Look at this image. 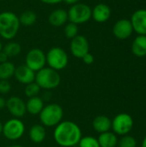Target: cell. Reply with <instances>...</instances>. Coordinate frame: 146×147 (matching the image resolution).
I'll list each match as a JSON object with an SVG mask.
<instances>
[{
  "label": "cell",
  "instance_id": "ffe728a7",
  "mask_svg": "<svg viewBox=\"0 0 146 147\" xmlns=\"http://www.w3.org/2000/svg\"><path fill=\"white\" fill-rule=\"evenodd\" d=\"M132 52L139 58L146 56V35H138L134 39L132 44Z\"/></svg>",
  "mask_w": 146,
  "mask_h": 147
},
{
  "label": "cell",
  "instance_id": "2e32d148",
  "mask_svg": "<svg viewBox=\"0 0 146 147\" xmlns=\"http://www.w3.org/2000/svg\"><path fill=\"white\" fill-rule=\"evenodd\" d=\"M68 21V13L63 9H57L51 12L48 17L49 23L53 27H61Z\"/></svg>",
  "mask_w": 146,
  "mask_h": 147
},
{
  "label": "cell",
  "instance_id": "f546056e",
  "mask_svg": "<svg viewBox=\"0 0 146 147\" xmlns=\"http://www.w3.org/2000/svg\"><path fill=\"white\" fill-rule=\"evenodd\" d=\"M82 59H83V63L86 65H92L95 61V58H94L93 54H91L90 53H88L87 54H85L82 58Z\"/></svg>",
  "mask_w": 146,
  "mask_h": 147
},
{
  "label": "cell",
  "instance_id": "9c48e42d",
  "mask_svg": "<svg viewBox=\"0 0 146 147\" xmlns=\"http://www.w3.org/2000/svg\"><path fill=\"white\" fill-rule=\"evenodd\" d=\"M46 64V53L40 48H33L26 55L25 65L34 72L41 70Z\"/></svg>",
  "mask_w": 146,
  "mask_h": 147
},
{
  "label": "cell",
  "instance_id": "52a82bcc",
  "mask_svg": "<svg viewBox=\"0 0 146 147\" xmlns=\"http://www.w3.org/2000/svg\"><path fill=\"white\" fill-rule=\"evenodd\" d=\"M24 133L25 125L20 119H9L3 125L2 134L9 140H17L23 136Z\"/></svg>",
  "mask_w": 146,
  "mask_h": 147
},
{
  "label": "cell",
  "instance_id": "4dcf8cb0",
  "mask_svg": "<svg viewBox=\"0 0 146 147\" xmlns=\"http://www.w3.org/2000/svg\"><path fill=\"white\" fill-rule=\"evenodd\" d=\"M8 59H9V57H8L7 54L2 50V51L0 52V64L4 63V62H7Z\"/></svg>",
  "mask_w": 146,
  "mask_h": 147
},
{
  "label": "cell",
  "instance_id": "4316f807",
  "mask_svg": "<svg viewBox=\"0 0 146 147\" xmlns=\"http://www.w3.org/2000/svg\"><path fill=\"white\" fill-rule=\"evenodd\" d=\"M79 147H100L98 140L93 136H85L82 137L79 143Z\"/></svg>",
  "mask_w": 146,
  "mask_h": 147
},
{
  "label": "cell",
  "instance_id": "4fadbf2b",
  "mask_svg": "<svg viewBox=\"0 0 146 147\" xmlns=\"http://www.w3.org/2000/svg\"><path fill=\"white\" fill-rule=\"evenodd\" d=\"M130 21L133 31L139 35H146V9H141L136 10Z\"/></svg>",
  "mask_w": 146,
  "mask_h": 147
},
{
  "label": "cell",
  "instance_id": "5bb4252c",
  "mask_svg": "<svg viewBox=\"0 0 146 147\" xmlns=\"http://www.w3.org/2000/svg\"><path fill=\"white\" fill-rule=\"evenodd\" d=\"M35 73L36 72L28 68L26 65H19L18 67H15L14 76L20 84L27 85L30 83L34 82Z\"/></svg>",
  "mask_w": 146,
  "mask_h": 147
},
{
  "label": "cell",
  "instance_id": "484cf974",
  "mask_svg": "<svg viewBox=\"0 0 146 147\" xmlns=\"http://www.w3.org/2000/svg\"><path fill=\"white\" fill-rule=\"evenodd\" d=\"M40 90L41 89L40 88V86L35 82H33V83H30V84L26 85L25 90H24V93L28 98H30V97L37 96L39 95Z\"/></svg>",
  "mask_w": 146,
  "mask_h": 147
},
{
  "label": "cell",
  "instance_id": "d590c367",
  "mask_svg": "<svg viewBox=\"0 0 146 147\" xmlns=\"http://www.w3.org/2000/svg\"><path fill=\"white\" fill-rule=\"evenodd\" d=\"M3 123L0 121V134H2V132H3Z\"/></svg>",
  "mask_w": 146,
  "mask_h": 147
},
{
  "label": "cell",
  "instance_id": "9a60e30c",
  "mask_svg": "<svg viewBox=\"0 0 146 147\" xmlns=\"http://www.w3.org/2000/svg\"><path fill=\"white\" fill-rule=\"evenodd\" d=\"M111 16V9L106 3H98L92 9V18L99 23L106 22Z\"/></svg>",
  "mask_w": 146,
  "mask_h": 147
},
{
  "label": "cell",
  "instance_id": "3957f363",
  "mask_svg": "<svg viewBox=\"0 0 146 147\" xmlns=\"http://www.w3.org/2000/svg\"><path fill=\"white\" fill-rule=\"evenodd\" d=\"M41 125L47 127H55L64 117V110L58 103H49L45 105L39 115Z\"/></svg>",
  "mask_w": 146,
  "mask_h": 147
},
{
  "label": "cell",
  "instance_id": "277c9868",
  "mask_svg": "<svg viewBox=\"0 0 146 147\" xmlns=\"http://www.w3.org/2000/svg\"><path fill=\"white\" fill-rule=\"evenodd\" d=\"M34 82L40 89L50 90L56 89L60 84L61 78L57 71L50 67H44L35 73Z\"/></svg>",
  "mask_w": 146,
  "mask_h": 147
},
{
  "label": "cell",
  "instance_id": "5b68a950",
  "mask_svg": "<svg viewBox=\"0 0 146 147\" xmlns=\"http://www.w3.org/2000/svg\"><path fill=\"white\" fill-rule=\"evenodd\" d=\"M46 59L48 67L57 71L65 69L69 62L68 54L59 47H52L46 54Z\"/></svg>",
  "mask_w": 146,
  "mask_h": 147
},
{
  "label": "cell",
  "instance_id": "f1b7e54d",
  "mask_svg": "<svg viewBox=\"0 0 146 147\" xmlns=\"http://www.w3.org/2000/svg\"><path fill=\"white\" fill-rule=\"evenodd\" d=\"M11 90V85L8 80H0V94H7Z\"/></svg>",
  "mask_w": 146,
  "mask_h": 147
},
{
  "label": "cell",
  "instance_id": "836d02e7",
  "mask_svg": "<svg viewBox=\"0 0 146 147\" xmlns=\"http://www.w3.org/2000/svg\"><path fill=\"white\" fill-rule=\"evenodd\" d=\"M67 4H71V5H73V4H76L80 0H64Z\"/></svg>",
  "mask_w": 146,
  "mask_h": 147
},
{
  "label": "cell",
  "instance_id": "8d00e7d4",
  "mask_svg": "<svg viewBox=\"0 0 146 147\" xmlns=\"http://www.w3.org/2000/svg\"><path fill=\"white\" fill-rule=\"evenodd\" d=\"M6 147H23L22 146H20V145H11V146H9Z\"/></svg>",
  "mask_w": 146,
  "mask_h": 147
},
{
  "label": "cell",
  "instance_id": "6da1fadb",
  "mask_svg": "<svg viewBox=\"0 0 146 147\" xmlns=\"http://www.w3.org/2000/svg\"><path fill=\"white\" fill-rule=\"evenodd\" d=\"M82 138L79 126L71 121H62L53 131L55 142L62 147H73L78 145Z\"/></svg>",
  "mask_w": 146,
  "mask_h": 147
},
{
  "label": "cell",
  "instance_id": "7402d4cb",
  "mask_svg": "<svg viewBox=\"0 0 146 147\" xmlns=\"http://www.w3.org/2000/svg\"><path fill=\"white\" fill-rule=\"evenodd\" d=\"M15 71V66L12 62L7 61L0 64V80H9L11 78Z\"/></svg>",
  "mask_w": 146,
  "mask_h": 147
},
{
  "label": "cell",
  "instance_id": "e575fe53",
  "mask_svg": "<svg viewBox=\"0 0 146 147\" xmlns=\"http://www.w3.org/2000/svg\"><path fill=\"white\" fill-rule=\"evenodd\" d=\"M142 147H146V136L144 138V140L142 141Z\"/></svg>",
  "mask_w": 146,
  "mask_h": 147
},
{
  "label": "cell",
  "instance_id": "7c38bea8",
  "mask_svg": "<svg viewBox=\"0 0 146 147\" xmlns=\"http://www.w3.org/2000/svg\"><path fill=\"white\" fill-rule=\"evenodd\" d=\"M133 32V28L130 20L120 19L115 22L113 27V34L119 40H126L129 38Z\"/></svg>",
  "mask_w": 146,
  "mask_h": 147
},
{
  "label": "cell",
  "instance_id": "ac0fdd59",
  "mask_svg": "<svg viewBox=\"0 0 146 147\" xmlns=\"http://www.w3.org/2000/svg\"><path fill=\"white\" fill-rule=\"evenodd\" d=\"M29 139L33 143L35 144H40L42 143L46 136V128L41 124H35L33 125L28 132Z\"/></svg>",
  "mask_w": 146,
  "mask_h": 147
},
{
  "label": "cell",
  "instance_id": "603a6c76",
  "mask_svg": "<svg viewBox=\"0 0 146 147\" xmlns=\"http://www.w3.org/2000/svg\"><path fill=\"white\" fill-rule=\"evenodd\" d=\"M18 17H19L20 24L25 27H29L34 25L37 20V16L33 10H25Z\"/></svg>",
  "mask_w": 146,
  "mask_h": 147
},
{
  "label": "cell",
  "instance_id": "8992f818",
  "mask_svg": "<svg viewBox=\"0 0 146 147\" xmlns=\"http://www.w3.org/2000/svg\"><path fill=\"white\" fill-rule=\"evenodd\" d=\"M68 13V20L70 22L77 25L89 22L92 16V9L86 3H77L71 6Z\"/></svg>",
  "mask_w": 146,
  "mask_h": 147
},
{
  "label": "cell",
  "instance_id": "ba28073f",
  "mask_svg": "<svg viewBox=\"0 0 146 147\" xmlns=\"http://www.w3.org/2000/svg\"><path fill=\"white\" fill-rule=\"evenodd\" d=\"M134 125V121L133 117L126 113L118 114L112 120V128L113 132L116 135L124 136L128 134Z\"/></svg>",
  "mask_w": 146,
  "mask_h": 147
},
{
  "label": "cell",
  "instance_id": "8fae6325",
  "mask_svg": "<svg viewBox=\"0 0 146 147\" xmlns=\"http://www.w3.org/2000/svg\"><path fill=\"white\" fill-rule=\"evenodd\" d=\"M5 107L14 118L20 119L23 117L27 113L26 102H24L23 100L19 96H10L6 101Z\"/></svg>",
  "mask_w": 146,
  "mask_h": 147
},
{
  "label": "cell",
  "instance_id": "7a4b0ae2",
  "mask_svg": "<svg viewBox=\"0 0 146 147\" xmlns=\"http://www.w3.org/2000/svg\"><path fill=\"white\" fill-rule=\"evenodd\" d=\"M19 17L12 11L0 13V36L4 40L14 39L20 28Z\"/></svg>",
  "mask_w": 146,
  "mask_h": 147
},
{
  "label": "cell",
  "instance_id": "d6a6232c",
  "mask_svg": "<svg viewBox=\"0 0 146 147\" xmlns=\"http://www.w3.org/2000/svg\"><path fill=\"white\" fill-rule=\"evenodd\" d=\"M6 105V101L3 97L0 96V109H3Z\"/></svg>",
  "mask_w": 146,
  "mask_h": 147
},
{
  "label": "cell",
  "instance_id": "30bf717a",
  "mask_svg": "<svg viewBox=\"0 0 146 147\" xmlns=\"http://www.w3.org/2000/svg\"><path fill=\"white\" fill-rule=\"evenodd\" d=\"M70 49L71 54L77 58L82 59L85 54L89 53V43L87 38L83 35L77 34L71 39L70 44Z\"/></svg>",
  "mask_w": 146,
  "mask_h": 147
},
{
  "label": "cell",
  "instance_id": "d4e9b609",
  "mask_svg": "<svg viewBox=\"0 0 146 147\" xmlns=\"http://www.w3.org/2000/svg\"><path fill=\"white\" fill-rule=\"evenodd\" d=\"M118 146L136 147L137 146V140L133 136L126 134V135L121 136V138L118 140Z\"/></svg>",
  "mask_w": 146,
  "mask_h": 147
},
{
  "label": "cell",
  "instance_id": "e0dca14e",
  "mask_svg": "<svg viewBox=\"0 0 146 147\" xmlns=\"http://www.w3.org/2000/svg\"><path fill=\"white\" fill-rule=\"evenodd\" d=\"M92 126L96 132L103 134L111 130L112 120L106 115H98L93 120Z\"/></svg>",
  "mask_w": 146,
  "mask_h": 147
},
{
  "label": "cell",
  "instance_id": "cb8c5ba5",
  "mask_svg": "<svg viewBox=\"0 0 146 147\" xmlns=\"http://www.w3.org/2000/svg\"><path fill=\"white\" fill-rule=\"evenodd\" d=\"M3 51L7 54L9 58H13L18 56L22 52V47L19 43L15 41H10L7 43L3 47Z\"/></svg>",
  "mask_w": 146,
  "mask_h": 147
},
{
  "label": "cell",
  "instance_id": "44dd1931",
  "mask_svg": "<svg viewBox=\"0 0 146 147\" xmlns=\"http://www.w3.org/2000/svg\"><path fill=\"white\" fill-rule=\"evenodd\" d=\"M100 147H116L118 146V137L114 132H106L100 134L98 137Z\"/></svg>",
  "mask_w": 146,
  "mask_h": 147
},
{
  "label": "cell",
  "instance_id": "83f0119b",
  "mask_svg": "<svg viewBox=\"0 0 146 147\" xmlns=\"http://www.w3.org/2000/svg\"><path fill=\"white\" fill-rule=\"evenodd\" d=\"M64 31H65V37L71 40L78 34V27L75 23L69 22L68 24L65 25Z\"/></svg>",
  "mask_w": 146,
  "mask_h": 147
},
{
  "label": "cell",
  "instance_id": "d6986e66",
  "mask_svg": "<svg viewBox=\"0 0 146 147\" xmlns=\"http://www.w3.org/2000/svg\"><path fill=\"white\" fill-rule=\"evenodd\" d=\"M44 106L43 99L37 96L28 99L26 102V110L27 113L32 115H39Z\"/></svg>",
  "mask_w": 146,
  "mask_h": 147
},
{
  "label": "cell",
  "instance_id": "74e56055",
  "mask_svg": "<svg viewBox=\"0 0 146 147\" xmlns=\"http://www.w3.org/2000/svg\"><path fill=\"white\" fill-rule=\"evenodd\" d=\"M3 50V45H2V42L0 41V52Z\"/></svg>",
  "mask_w": 146,
  "mask_h": 147
},
{
  "label": "cell",
  "instance_id": "1f68e13d",
  "mask_svg": "<svg viewBox=\"0 0 146 147\" xmlns=\"http://www.w3.org/2000/svg\"><path fill=\"white\" fill-rule=\"evenodd\" d=\"M40 1L46 4H57L63 2L64 0H40Z\"/></svg>",
  "mask_w": 146,
  "mask_h": 147
}]
</instances>
